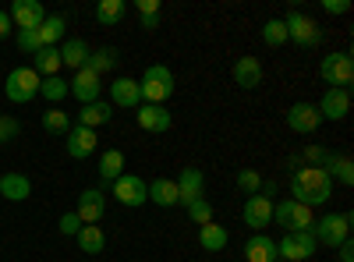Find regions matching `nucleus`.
Wrapping results in <instances>:
<instances>
[{
    "instance_id": "23",
    "label": "nucleus",
    "mask_w": 354,
    "mask_h": 262,
    "mask_svg": "<svg viewBox=\"0 0 354 262\" xmlns=\"http://www.w3.org/2000/svg\"><path fill=\"white\" fill-rule=\"evenodd\" d=\"M61 46H43L39 53H32V71L39 78H53L57 71H61Z\"/></svg>"
},
{
    "instance_id": "27",
    "label": "nucleus",
    "mask_w": 354,
    "mask_h": 262,
    "mask_svg": "<svg viewBox=\"0 0 354 262\" xmlns=\"http://www.w3.org/2000/svg\"><path fill=\"white\" fill-rule=\"evenodd\" d=\"M227 241H230L227 227H220L216 220H213V223H205V227H198V245H202L205 252H223Z\"/></svg>"
},
{
    "instance_id": "47",
    "label": "nucleus",
    "mask_w": 354,
    "mask_h": 262,
    "mask_svg": "<svg viewBox=\"0 0 354 262\" xmlns=\"http://www.w3.org/2000/svg\"><path fill=\"white\" fill-rule=\"evenodd\" d=\"M273 262H283V259H273Z\"/></svg>"
},
{
    "instance_id": "37",
    "label": "nucleus",
    "mask_w": 354,
    "mask_h": 262,
    "mask_svg": "<svg viewBox=\"0 0 354 262\" xmlns=\"http://www.w3.org/2000/svg\"><path fill=\"white\" fill-rule=\"evenodd\" d=\"M188 216H192V223H198V227L213 223V202H205V198H195L192 206H188Z\"/></svg>"
},
{
    "instance_id": "8",
    "label": "nucleus",
    "mask_w": 354,
    "mask_h": 262,
    "mask_svg": "<svg viewBox=\"0 0 354 262\" xmlns=\"http://www.w3.org/2000/svg\"><path fill=\"white\" fill-rule=\"evenodd\" d=\"M315 234L312 230H298V234H283L280 245H277V259L283 262H308L315 255Z\"/></svg>"
},
{
    "instance_id": "42",
    "label": "nucleus",
    "mask_w": 354,
    "mask_h": 262,
    "mask_svg": "<svg viewBox=\"0 0 354 262\" xmlns=\"http://www.w3.org/2000/svg\"><path fill=\"white\" fill-rule=\"evenodd\" d=\"M322 11H326V15H347L351 0H322Z\"/></svg>"
},
{
    "instance_id": "25",
    "label": "nucleus",
    "mask_w": 354,
    "mask_h": 262,
    "mask_svg": "<svg viewBox=\"0 0 354 262\" xmlns=\"http://www.w3.org/2000/svg\"><path fill=\"white\" fill-rule=\"evenodd\" d=\"M110 118H113V106H110V103H100V100H96V103H85V106L78 110V124H82V128H93V131H96L100 124H106Z\"/></svg>"
},
{
    "instance_id": "31",
    "label": "nucleus",
    "mask_w": 354,
    "mask_h": 262,
    "mask_svg": "<svg viewBox=\"0 0 354 262\" xmlns=\"http://www.w3.org/2000/svg\"><path fill=\"white\" fill-rule=\"evenodd\" d=\"M88 71H93V75H106V71H113L117 68V50L113 46H103V50H93V53H88V64H85Z\"/></svg>"
},
{
    "instance_id": "32",
    "label": "nucleus",
    "mask_w": 354,
    "mask_h": 262,
    "mask_svg": "<svg viewBox=\"0 0 354 262\" xmlns=\"http://www.w3.org/2000/svg\"><path fill=\"white\" fill-rule=\"evenodd\" d=\"M39 96H43L46 103L57 106L61 100H68L71 93H68V82H64L61 75H53V78H43V82H39Z\"/></svg>"
},
{
    "instance_id": "9",
    "label": "nucleus",
    "mask_w": 354,
    "mask_h": 262,
    "mask_svg": "<svg viewBox=\"0 0 354 262\" xmlns=\"http://www.w3.org/2000/svg\"><path fill=\"white\" fill-rule=\"evenodd\" d=\"M113 198L128 209H138L149 202V185H145L138 174H121V178L113 181Z\"/></svg>"
},
{
    "instance_id": "26",
    "label": "nucleus",
    "mask_w": 354,
    "mask_h": 262,
    "mask_svg": "<svg viewBox=\"0 0 354 262\" xmlns=\"http://www.w3.org/2000/svg\"><path fill=\"white\" fill-rule=\"evenodd\" d=\"M245 259L248 262H273L277 259V241L266 238V234H252L245 245Z\"/></svg>"
},
{
    "instance_id": "43",
    "label": "nucleus",
    "mask_w": 354,
    "mask_h": 262,
    "mask_svg": "<svg viewBox=\"0 0 354 262\" xmlns=\"http://www.w3.org/2000/svg\"><path fill=\"white\" fill-rule=\"evenodd\" d=\"M135 8L142 18H149V15H160V0H135Z\"/></svg>"
},
{
    "instance_id": "48",
    "label": "nucleus",
    "mask_w": 354,
    "mask_h": 262,
    "mask_svg": "<svg viewBox=\"0 0 354 262\" xmlns=\"http://www.w3.org/2000/svg\"><path fill=\"white\" fill-rule=\"evenodd\" d=\"M308 262H312V259H308Z\"/></svg>"
},
{
    "instance_id": "44",
    "label": "nucleus",
    "mask_w": 354,
    "mask_h": 262,
    "mask_svg": "<svg viewBox=\"0 0 354 262\" xmlns=\"http://www.w3.org/2000/svg\"><path fill=\"white\" fill-rule=\"evenodd\" d=\"M337 259H340V262H354V241H351V238L337 248Z\"/></svg>"
},
{
    "instance_id": "17",
    "label": "nucleus",
    "mask_w": 354,
    "mask_h": 262,
    "mask_svg": "<svg viewBox=\"0 0 354 262\" xmlns=\"http://www.w3.org/2000/svg\"><path fill=\"white\" fill-rule=\"evenodd\" d=\"M68 156L71 160H85V156H93L96 153V131L93 128H82V124H71L68 131Z\"/></svg>"
},
{
    "instance_id": "21",
    "label": "nucleus",
    "mask_w": 354,
    "mask_h": 262,
    "mask_svg": "<svg viewBox=\"0 0 354 262\" xmlns=\"http://www.w3.org/2000/svg\"><path fill=\"white\" fill-rule=\"evenodd\" d=\"M0 195H4L8 202H25L28 195H32V181H28L25 174H18V170L0 174Z\"/></svg>"
},
{
    "instance_id": "4",
    "label": "nucleus",
    "mask_w": 354,
    "mask_h": 262,
    "mask_svg": "<svg viewBox=\"0 0 354 262\" xmlns=\"http://www.w3.org/2000/svg\"><path fill=\"white\" fill-rule=\"evenodd\" d=\"M283 28H287V43H298V46H305V50H312V46L322 43L319 21L308 18V15H301V11H290V15L283 18Z\"/></svg>"
},
{
    "instance_id": "29",
    "label": "nucleus",
    "mask_w": 354,
    "mask_h": 262,
    "mask_svg": "<svg viewBox=\"0 0 354 262\" xmlns=\"http://www.w3.org/2000/svg\"><path fill=\"white\" fill-rule=\"evenodd\" d=\"M121 174H124V153L121 149H106L100 156V181L103 185H113Z\"/></svg>"
},
{
    "instance_id": "15",
    "label": "nucleus",
    "mask_w": 354,
    "mask_h": 262,
    "mask_svg": "<svg viewBox=\"0 0 354 262\" xmlns=\"http://www.w3.org/2000/svg\"><path fill=\"white\" fill-rule=\"evenodd\" d=\"M241 220L252 227V230H262L273 223V198H262V195H248L245 198V209H241Z\"/></svg>"
},
{
    "instance_id": "18",
    "label": "nucleus",
    "mask_w": 354,
    "mask_h": 262,
    "mask_svg": "<svg viewBox=\"0 0 354 262\" xmlns=\"http://www.w3.org/2000/svg\"><path fill=\"white\" fill-rule=\"evenodd\" d=\"M110 100L113 106H124V110H138L142 106V89L135 78H113L110 82Z\"/></svg>"
},
{
    "instance_id": "10",
    "label": "nucleus",
    "mask_w": 354,
    "mask_h": 262,
    "mask_svg": "<svg viewBox=\"0 0 354 262\" xmlns=\"http://www.w3.org/2000/svg\"><path fill=\"white\" fill-rule=\"evenodd\" d=\"M135 121H138L142 131H149V135H163V131H170V124H174L170 110H167V106H156V103H142V106L135 110Z\"/></svg>"
},
{
    "instance_id": "22",
    "label": "nucleus",
    "mask_w": 354,
    "mask_h": 262,
    "mask_svg": "<svg viewBox=\"0 0 354 262\" xmlns=\"http://www.w3.org/2000/svg\"><path fill=\"white\" fill-rule=\"evenodd\" d=\"M88 53H93V50H88V43L82 36L78 39H64L61 43V64L71 68V71H82L88 64Z\"/></svg>"
},
{
    "instance_id": "38",
    "label": "nucleus",
    "mask_w": 354,
    "mask_h": 262,
    "mask_svg": "<svg viewBox=\"0 0 354 262\" xmlns=\"http://www.w3.org/2000/svg\"><path fill=\"white\" fill-rule=\"evenodd\" d=\"M18 50L21 53H39L43 50V43H39V32H36V28H18Z\"/></svg>"
},
{
    "instance_id": "30",
    "label": "nucleus",
    "mask_w": 354,
    "mask_h": 262,
    "mask_svg": "<svg viewBox=\"0 0 354 262\" xmlns=\"http://www.w3.org/2000/svg\"><path fill=\"white\" fill-rule=\"evenodd\" d=\"M36 32H39V43H43V46H57V43L64 39V32H68V21H64L61 15H46Z\"/></svg>"
},
{
    "instance_id": "11",
    "label": "nucleus",
    "mask_w": 354,
    "mask_h": 262,
    "mask_svg": "<svg viewBox=\"0 0 354 262\" xmlns=\"http://www.w3.org/2000/svg\"><path fill=\"white\" fill-rule=\"evenodd\" d=\"M315 106L322 121H344L351 113V89H326Z\"/></svg>"
},
{
    "instance_id": "14",
    "label": "nucleus",
    "mask_w": 354,
    "mask_h": 262,
    "mask_svg": "<svg viewBox=\"0 0 354 262\" xmlns=\"http://www.w3.org/2000/svg\"><path fill=\"white\" fill-rule=\"evenodd\" d=\"M319 124H322V118H319V106H315V103H294V106L287 110V128H290V131L312 135Z\"/></svg>"
},
{
    "instance_id": "5",
    "label": "nucleus",
    "mask_w": 354,
    "mask_h": 262,
    "mask_svg": "<svg viewBox=\"0 0 354 262\" xmlns=\"http://www.w3.org/2000/svg\"><path fill=\"white\" fill-rule=\"evenodd\" d=\"M319 75H322V82H326L330 89H351V82H354V61H351V53H330V57H322Z\"/></svg>"
},
{
    "instance_id": "12",
    "label": "nucleus",
    "mask_w": 354,
    "mask_h": 262,
    "mask_svg": "<svg viewBox=\"0 0 354 262\" xmlns=\"http://www.w3.org/2000/svg\"><path fill=\"white\" fill-rule=\"evenodd\" d=\"M100 89H103V78L100 75H93L88 68H82V71H75V78L68 82V93L85 106V103H96L100 100Z\"/></svg>"
},
{
    "instance_id": "36",
    "label": "nucleus",
    "mask_w": 354,
    "mask_h": 262,
    "mask_svg": "<svg viewBox=\"0 0 354 262\" xmlns=\"http://www.w3.org/2000/svg\"><path fill=\"white\" fill-rule=\"evenodd\" d=\"M262 43L270 46V50H277V46H283L287 43V28H283V18H270L262 25Z\"/></svg>"
},
{
    "instance_id": "13",
    "label": "nucleus",
    "mask_w": 354,
    "mask_h": 262,
    "mask_svg": "<svg viewBox=\"0 0 354 262\" xmlns=\"http://www.w3.org/2000/svg\"><path fill=\"white\" fill-rule=\"evenodd\" d=\"M205 191V174L198 167H185L181 170V178H177V206H192L195 198H202Z\"/></svg>"
},
{
    "instance_id": "2",
    "label": "nucleus",
    "mask_w": 354,
    "mask_h": 262,
    "mask_svg": "<svg viewBox=\"0 0 354 262\" xmlns=\"http://www.w3.org/2000/svg\"><path fill=\"white\" fill-rule=\"evenodd\" d=\"M138 89H142V103H156L163 106L170 96H174V75L167 64H149L138 82Z\"/></svg>"
},
{
    "instance_id": "1",
    "label": "nucleus",
    "mask_w": 354,
    "mask_h": 262,
    "mask_svg": "<svg viewBox=\"0 0 354 262\" xmlns=\"http://www.w3.org/2000/svg\"><path fill=\"white\" fill-rule=\"evenodd\" d=\"M333 195V178L322 167H298L290 174V198L301 202V206L315 209V206H326Z\"/></svg>"
},
{
    "instance_id": "33",
    "label": "nucleus",
    "mask_w": 354,
    "mask_h": 262,
    "mask_svg": "<svg viewBox=\"0 0 354 262\" xmlns=\"http://www.w3.org/2000/svg\"><path fill=\"white\" fill-rule=\"evenodd\" d=\"M326 174L330 178H337L340 185H354V163H351V156H330V163H326Z\"/></svg>"
},
{
    "instance_id": "40",
    "label": "nucleus",
    "mask_w": 354,
    "mask_h": 262,
    "mask_svg": "<svg viewBox=\"0 0 354 262\" xmlns=\"http://www.w3.org/2000/svg\"><path fill=\"white\" fill-rule=\"evenodd\" d=\"M18 121L15 118H8V113H0V142H11V138H18Z\"/></svg>"
},
{
    "instance_id": "35",
    "label": "nucleus",
    "mask_w": 354,
    "mask_h": 262,
    "mask_svg": "<svg viewBox=\"0 0 354 262\" xmlns=\"http://www.w3.org/2000/svg\"><path fill=\"white\" fill-rule=\"evenodd\" d=\"M124 18V0H100L96 4V21L100 25H117Z\"/></svg>"
},
{
    "instance_id": "46",
    "label": "nucleus",
    "mask_w": 354,
    "mask_h": 262,
    "mask_svg": "<svg viewBox=\"0 0 354 262\" xmlns=\"http://www.w3.org/2000/svg\"><path fill=\"white\" fill-rule=\"evenodd\" d=\"M142 28H145V32H153V28H160V15H149V18H142Z\"/></svg>"
},
{
    "instance_id": "19",
    "label": "nucleus",
    "mask_w": 354,
    "mask_h": 262,
    "mask_svg": "<svg viewBox=\"0 0 354 262\" xmlns=\"http://www.w3.org/2000/svg\"><path fill=\"white\" fill-rule=\"evenodd\" d=\"M43 18H46V11L39 0H15L11 4V25H18V28H39Z\"/></svg>"
},
{
    "instance_id": "24",
    "label": "nucleus",
    "mask_w": 354,
    "mask_h": 262,
    "mask_svg": "<svg viewBox=\"0 0 354 262\" xmlns=\"http://www.w3.org/2000/svg\"><path fill=\"white\" fill-rule=\"evenodd\" d=\"M78 248L85 252V255H100V252H106V234H103V227H96V223H82V230H78Z\"/></svg>"
},
{
    "instance_id": "41",
    "label": "nucleus",
    "mask_w": 354,
    "mask_h": 262,
    "mask_svg": "<svg viewBox=\"0 0 354 262\" xmlns=\"http://www.w3.org/2000/svg\"><path fill=\"white\" fill-rule=\"evenodd\" d=\"M57 227H61V234H68V238H75V234H78V230H82V220H78L75 213H64V216H61V223H57Z\"/></svg>"
},
{
    "instance_id": "3",
    "label": "nucleus",
    "mask_w": 354,
    "mask_h": 262,
    "mask_svg": "<svg viewBox=\"0 0 354 262\" xmlns=\"http://www.w3.org/2000/svg\"><path fill=\"white\" fill-rule=\"evenodd\" d=\"M312 234H315V245L340 248V245L351 238V213H330V216L315 220Z\"/></svg>"
},
{
    "instance_id": "28",
    "label": "nucleus",
    "mask_w": 354,
    "mask_h": 262,
    "mask_svg": "<svg viewBox=\"0 0 354 262\" xmlns=\"http://www.w3.org/2000/svg\"><path fill=\"white\" fill-rule=\"evenodd\" d=\"M149 202H156L160 209H174V206H177V181L156 178V181L149 185Z\"/></svg>"
},
{
    "instance_id": "7",
    "label": "nucleus",
    "mask_w": 354,
    "mask_h": 262,
    "mask_svg": "<svg viewBox=\"0 0 354 262\" xmlns=\"http://www.w3.org/2000/svg\"><path fill=\"white\" fill-rule=\"evenodd\" d=\"M273 216L280 227H287V234H298V230H312L315 227V216L308 206H301V202H294V198H283L273 206Z\"/></svg>"
},
{
    "instance_id": "6",
    "label": "nucleus",
    "mask_w": 354,
    "mask_h": 262,
    "mask_svg": "<svg viewBox=\"0 0 354 262\" xmlns=\"http://www.w3.org/2000/svg\"><path fill=\"white\" fill-rule=\"evenodd\" d=\"M39 75L32 71V68H15L11 75H8V82H4V93H8V100L11 103H32L36 96H39Z\"/></svg>"
},
{
    "instance_id": "34",
    "label": "nucleus",
    "mask_w": 354,
    "mask_h": 262,
    "mask_svg": "<svg viewBox=\"0 0 354 262\" xmlns=\"http://www.w3.org/2000/svg\"><path fill=\"white\" fill-rule=\"evenodd\" d=\"M43 128H46L50 135H68V131H71V118H68L61 106H50V110L43 113Z\"/></svg>"
},
{
    "instance_id": "39",
    "label": "nucleus",
    "mask_w": 354,
    "mask_h": 262,
    "mask_svg": "<svg viewBox=\"0 0 354 262\" xmlns=\"http://www.w3.org/2000/svg\"><path fill=\"white\" fill-rule=\"evenodd\" d=\"M238 188H241L245 195H259L262 174H259V170H238Z\"/></svg>"
},
{
    "instance_id": "16",
    "label": "nucleus",
    "mask_w": 354,
    "mask_h": 262,
    "mask_svg": "<svg viewBox=\"0 0 354 262\" xmlns=\"http://www.w3.org/2000/svg\"><path fill=\"white\" fill-rule=\"evenodd\" d=\"M103 213H106V195H103L100 188H88V191L78 195V209H75V216H78L82 223H100Z\"/></svg>"
},
{
    "instance_id": "20",
    "label": "nucleus",
    "mask_w": 354,
    "mask_h": 262,
    "mask_svg": "<svg viewBox=\"0 0 354 262\" xmlns=\"http://www.w3.org/2000/svg\"><path fill=\"white\" fill-rule=\"evenodd\" d=\"M234 85H241V89H255V85H262V64H259V57H238L234 61Z\"/></svg>"
},
{
    "instance_id": "45",
    "label": "nucleus",
    "mask_w": 354,
    "mask_h": 262,
    "mask_svg": "<svg viewBox=\"0 0 354 262\" xmlns=\"http://www.w3.org/2000/svg\"><path fill=\"white\" fill-rule=\"evenodd\" d=\"M11 28H15V25H11V15L0 11V39H8V36H11Z\"/></svg>"
}]
</instances>
